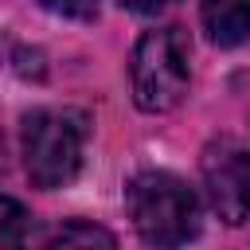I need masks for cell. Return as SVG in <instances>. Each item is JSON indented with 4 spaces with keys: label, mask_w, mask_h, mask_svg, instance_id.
Here are the masks:
<instances>
[{
    "label": "cell",
    "mask_w": 250,
    "mask_h": 250,
    "mask_svg": "<svg viewBox=\"0 0 250 250\" xmlns=\"http://www.w3.org/2000/svg\"><path fill=\"white\" fill-rule=\"evenodd\" d=\"M125 207L137 234L156 250H176L199 230V199L172 172H141L125 188Z\"/></svg>",
    "instance_id": "1"
},
{
    "label": "cell",
    "mask_w": 250,
    "mask_h": 250,
    "mask_svg": "<svg viewBox=\"0 0 250 250\" xmlns=\"http://www.w3.org/2000/svg\"><path fill=\"white\" fill-rule=\"evenodd\" d=\"M90 117L82 109H35L23 117V164L35 188H66L86 152Z\"/></svg>",
    "instance_id": "2"
},
{
    "label": "cell",
    "mask_w": 250,
    "mask_h": 250,
    "mask_svg": "<svg viewBox=\"0 0 250 250\" xmlns=\"http://www.w3.org/2000/svg\"><path fill=\"white\" fill-rule=\"evenodd\" d=\"M133 102L145 113L176 109L188 94V39L180 27L145 31L133 51Z\"/></svg>",
    "instance_id": "3"
},
{
    "label": "cell",
    "mask_w": 250,
    "mask_h": 250,
    "mask_svg": "<svg viewBox=\"0 0 250 250\" xmlns=\"http://www.w3.org/2000/svg\"><path fill=\"white\" fill-rule=\"evenodd\" d=\"M203 188L215 207V215L230 227L250 219V148L223 137L203 148Z\"/></svg>",
    "instance_id": "4"
},
{
    "label": "cell",
    "mask_w": 250,
    "mask_h": 250,
    "mask_svg": "<svg viewBox=\"0 0 250 250\" xmlns=\"http://www.w3.org/2000/svg\"><path fill=\"white\" fill-rule=\"evenodd\" d=\"M203 23L219 47H234L250 35V0H203Z\"/></svg>",
    "instance_id": "5"
},
{
    "label": "cell",
    "mask_w": 250,
    "mask_h": 250,
    "mask_svg": "<svg viewBox=\"0 0 250 250\" xmlns=\"http://www.w3.org/2000/svg\"><path fill=\"white\" fill-rule=\"evenodd\" d=\"M47 250H117L113 234L98 223H66L51 242Z\"/></svg>",
    "instance_id": "6"
},
{
    "label": "cell",
    "mask_w": 250,
    "mask_h": 250,
    "mask_svg": "<svg viewBox=\"0 0 250 250\" xmlns=\"http://www.w3.org/2000/svg\"><path fill=\"white\" fill-rule=\"evenodd\" d=\"M27 242V215L16 199L0 195V250H23Z\"/></svg>",
    "instance_id": "7"
},
{
    "label": "cell",
    "mask_w": 250,
    "mask_h": 250,
    "mask_svg": "<svg viewBox=\"0 0 250 250\" xmlns=\"http://www.w3.org/2000/svg\"><path fill=\"white\" fill-rule=\"evenodd\" d=\"M39 4L66 20H94V12H98V0H39Z\"/></svg>",
    "instance_id": "8"
},
{
    "label": "cell",
    "mask_w": 250,
    "mask_h": 250,
    "mask_svg": "<svg viewBox=\"0 0 250 250\" xmlns=\"http://www.w3.org/2000/svg\"><path fill=\"white\" fill-rule=\"evenodd\" d=\"M133 12H141V16H156L160 8H168V4H176V0H125Z\"/></svg>",
    "instance_id": "9"
},
{
    "label": "cell",
    "mask_w": 250,
    "mask_h": 250,
    "mask_svg": "<svg viewBox=\"0 0 250 250\" xmlns=\"http://www.w3.org/2000/svg\"><path fill=\"white\" fill-rule=\"evenodd\" d=\"M0 164H4V137H0Z\"/></svg>",
    "instance_id": "10"
}]
</instances>
